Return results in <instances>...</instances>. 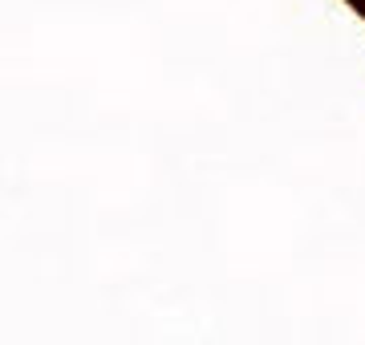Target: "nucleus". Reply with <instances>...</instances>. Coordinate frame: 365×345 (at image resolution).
<instances>
[]
</instances>
